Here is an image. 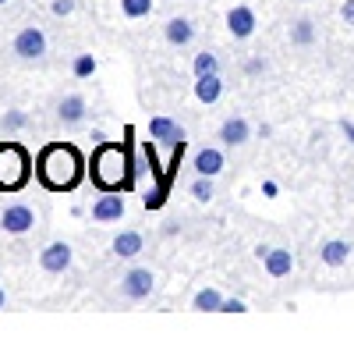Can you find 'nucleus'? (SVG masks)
<instances>
[{"label":"nucleus","instance_id":"f257e3e1","mask_svg":"<svg viewBox=\"0 0 354 341\" xmlns=\"http://www.w3.org/2000/svg\"><path fill=\"white\" fill-rule=\"evenodd\" d=\"M138 164L131 157V142H96L88 160V178L100 192H131Z\"/></svg>","mask_w":354,"mask_h":341},{"label":"nucleus","instance_id":"f03ea898","mask_svg":"<svg viewBox=\"0 0 354 341\" xmlns=\"http://www.w3.org/2000/svg\"><path fill=\"white\" fill-rule=\"evenodd\" d=\"M36 178L50 192H75L85 178V157L71 142H50L36 157Z\"/></svg>","mask_w":354,"mask_h":341},{"label":"nucleus","instance_id":"7ed1b4c3","mask_svg":"<svg viewBox=\"0 0 354 341\" xmlns=\"http://www.w3.org/2000/svg\"><path fill=\"white\" fill-rule=\"evenodd\" d=\"M32 178V157L21 142H0V192H21Z\"/></svg>","mask_w":354,"mask_h":341},{"label":"nucleus","instance_id":"20e7f679","mask_svg":"<svg viewBox=\"0 0 354 341\" xmlns=\"http://www.w3.org/2000/svg\"><path fill=\"white\" fill-rule=\"evenodd\" d=\"M156 292V274L149 267H131L124 277H121V295L131 299V302H142Z\"/></svg>","mask_w":354,"mask_h":341},{"label":"nucleus","instance_id":"39448f33","mask_svg":"<svg viewBox=\"0 0 354 341\" xmlns=\"http://www.w3.org/2000/svg\"><path fill=\"white\" fill-rule=\"evenodd\" d=\"M255 25H259V18H255V11L248 4H234L227 11V33L234 40H252L255 36Z\"/></svg>","mask_w":354,"mask_h":341},{"label":"nucleus","instance_id":"423d86ee","mask_svg":"<svg viewBox=\"0 0 354 341\" xmlns=\"http://www.w3.org/2000/svg\"><path fill=\"white\" fill-rule=\"evenodd\" d=\"M15 53L21 57V61H39V57L46 53V36L39 33L36 25L21 28V33L15 36Z\"/></svg>","mask_w":354,"mask_h":341},{"label":"nucleus","instance_id":"0eeeda50","mask_svg":"<svg viewBox=\"0 0 354 341\" xmlns=\"http://www.w3.org/2000/svg\"><path fill=\"white\" fill-rule=\"evenodd\" d=\"M32 224H36V213L25 203H11L4 213H0V227H4L8 235H25V231H32Z\"/></svg>","mask_w":354,"mask_h":341},{"label":"nucleus","instance_id":"6e6552de","mask_svg":"<svg viewBox=\"0 0 354 341\" xmlns=\"http://www.w3.org/2000/svg\"><path fill=\"white\" fill-rule=\"evenodd\" d=\"M124 192H103L96 203H93V220L96 224H113L124 217Z\"/></svg>","mask_w":354,"mask_h":341},{"label":"nucleus","instance_id":"1a4fd4ad","mask_svg":"<svg viewBox=\"0 0 354 341\" xmlns=\"http://www.w3.org/2000/svg\"><path fill=\"white\" fill-rule=\"evenodd\" d=\"M39 267L46 274H64L71 267V245L68 242H50L43 252H39Z\"/></svg>","mask_w":354,"mask_h":341},{"label":"nucleus","instance_id":"9d476101","mask_svg":"<svg viewBox=\"0 0 354 341\" xmlns=\"http://www.w3.org/2000/svg\"><path fill=\"white\" fill-rule=\"evenodd\" d=\"M262 267H266V274L270 277H290V270H294V252L290 249H283V245H277V249H266L262 252Z\"/></svg>","mask_w":354,"mask_h":341},{"label":"nucleus","instance_id":"9b49d317","mask_svg":"<svg viewBox=\"0 0 354 341\" xmlns=\"http://www.w3.org/2000/svg\"><path fill=\"white\" fill-rule=\"evenodd\" d=\"M195 175H205V178H216L220 170L227 167V157H223V150L220 146H205V150H198L195 153Z\"/></svg>","mask_w":354,"mask_h":341},{"label":"nucleus","instance_id":"f8f14e48","mask_svg":"<svg viewBox=\"0 0 354 341\" xmlns=\"http://www.w3.org/2000/svg\"><path fill=\"white\" fill-rule=\"evenodd\" d=\"M223 146H245V142L252 139V125H248V118H227L223 125H220V135H216Z\"/></svg>","mask_w":354,"mask_h":341},{"label":"nucleus","instance_id":"ddd939ff","mask_svg":"<svg viewBox=\"0 0 354 341\" xmlns=\"http://www.w3.org/2000/svg\"><path fill=\"white\" fill-rule=\"evenodd\" d=\"M351 242L347 238H326L319 245V263H326V267H344L351 260Z\"/></svg>","mask_w":354,"mask_h":341},{"label":"nucleus","instance_id":"4468645a","mask_svg":"<svg viewBox=\"0 0 354 341\" xmlns=\"http://www.w3.org/2000/svg\"><path fill=\"white\" fill-rule=\"evenodd\" d=\"M163 36H167L170 46H188V43L195 40V25H192L188 18H170V21L163 25Z\"/></svg>","mask_w":354,"mask_h":341},{"label":"nucleus","instance_id":"2eb2a0df","mask_svg":"<svg viewBox=\"0 0 354 341\" xmlns=\"http://www.w3.org/2000/svg\"><path fill=\"white\" fill-rule=\"evenodd\" d=\"M220 96H223L220 71H216V75H198V78H195V100H198V103L209 107V103H216Z\"/></svg>","mask_w":354,"mask_h":341},{"label":"nucleus","instance_id":"dca6fc26","mask_svg":"<svg viewBox=\"0 0 354 341\" xmlns=\"http://www.w3.org/2000/svg\"><path fill=\"white\" fill-rule=\"evenodd\" d=\"M149 139H156V142H170V146H174V142H181V139H185V128L160 114V118L149 121Z\"/></svg>","mask_w":354,"mask_h":341},{"label":"nucleus","instance_id":"f3484780","mask_svg":"<svg viewBox=\"0 0 354 341\" xmlns=\"http://www.w3.org/2000/svg\"><path fill=\"white\" fill-rule=\"evenodd\" d=\"M57 118H61L64 125H78V121L85 118V100H82L78 93L64 96L61 103H57Z\"/></svg>","mask_w":354,"mask_h":341},{"label":"nucleus","instance_id":"a211bd4d","mask_svg":"<svg viewBox=\"0 0 354 341\" xmlns=\"http://www.w3.org/2000/svg\"><path fill=\"white\" fill-rule=\"evenodd\" d=\"M142 242H145L142 231H121V235L113 238V252L121 256V260H131V256L142 252Z\"/></svg>","mask_w":354,"mask_h":341},{"label":"nucleus","instance_id":"6ab92c4d","mask_svg":"<svg viewBox=\"0 0 354 341\" xmlns=\"http://www.w3.org/2000/svg\"><path fill=\"white\" fill-rule=\"evenodd\" d=\"M290 43L294 46H312L315 43V21L312 18H298L290 25Z\"/></svg>","mask_w":354,"mask_h":341},{"label":"nucleus","instance_id":"aec40b11","mask_svg":"<svg viewBox=\"0 0 354 341\" xmlns=\"http://www.w3.org/2000/svg\"><path fill=\"white\" fill-rule=\"evenodd\" d=\"M220 306H223V295L216 288H202L192 299V309H198V313H220Z\"/></svg>","mask_w":354,"mask_h":341},{"label":"nucleus","instance_id":"412c9836","mask_svg":"<svg viewBox=\"0 0 354 341\" xmlns=\"http://www.w3.org/2000/svg\"><path fill=\"white\" fill-rule=\"evenodd\" d=\"M192 71H195V78H198V75H216V71H220V61H216V53H209V50L195 53V61H192Z\"/></svg>","mask_w":354,"mask_h":341},{"label":"nucleus","instance_id":"4be33fe9","mask_svg":"<svg viewBox=\"0 0 354 341\" xmlns=\"http://www.w3.org/2000/svg\"><path fill=\"white\" fill-rule=\"evenodd\" d=\"M121 15L124 18H149L153 15V0H121Z\"/></svg>","mask_w":354,"mask_h":341},{"label":"nucleus","instance_id":"5701e85b","mask_svg":"<svg viewBox=\"0 0 354 341\" xmlns=\"http://www.w3.org/2000/svg\"><path fill=\"white\" fill-rule=\"evenodd\" d=\"M71 71H75V78H88V75H96V57H93V53H78Z\"/></svg>","mask_w":354,"mask_h":341},{"label":"nucleus","instance_id":"b1692460","mask_svg":"<svg viewBox=\"0 0 354 341\" xmlns=\"http://www.w3.org/2000/svg\"><path fill=\"white\" fill-rule=\"evenodd\" d=\"M192 195L198 199V203H209V199H213V178L198 175V178L192 182Z\"/></svg>","mask_w":354,"mask_h":341},{"label":"nucleus","instance_id":"393cba45","mask_svg":"<svg viewBox=\"0 0 354 341\" xmlns=\"http://www.w3.org/2000/svg\"><path fill=\"white\" fill-rule=\"evenodd\" d=\"M220 313H248V302L245 299H223Z\"/></svg>","mask_w":354,"mask_h":341},{"label":"nucleus","instance_id":"a878e982","mask_svg":"<svg viewBox=\"0 0 354 341\" xmlns=\"http://www.w3.org/2000/svg\"><path fill=\"white\" fill-rule=\"evenodd\" d=\"M75 11V0H53V15H71Z\"/></svg>","mask_w":354,"mask_h":341},{"label":"nucleus","instance_id":"bb28decb","mask_svg":"<svg viewBox=\"0 0 354 341\" xmlns=\"http://www.w3.org/2000/svg\"><path fill=\"white\" fill-rule=\"evenodd\" d=\"M340 18H344V25H354V0H344V8H340Z\"/></svg>","mask_w":354,"mask_h":341},{"label":"nucleus","instance_id":"cd10ccee","mask_svg":"<svg viewBox=\"0 0 354 341\" xmlns=\"http://www.w3.org/2000/svg\"><path fill=\"white\" fill-rule=\"evenodd\" d=\"M245 71L248 75H259V71H266V61H262V57H252V61L245 64Z\"/></svg>","mask_w":354,"mask_h":341},{"label":"nucleus","instance_id":"c85d7f7f","mask_svg":"<svg viewBox=\"0 0 354 341\" xmlns=\"http://www.w3.org/2000/svg\"><path fill=\"white\" fill-rule=\"evenodd\" d=\"M21 125H25V114L11 110V114H8V128H21Z\"/></svg>","mask_w":354,"mask_h":341},{"label":"nucleus","instance_id":"c756f323","mask_svg":"<svg viewBox=\"0 0 354 341\" xmlns=\"http://www.w3.org/2000/svg\"><path fill=\"white\" fill-rule=\"evenodd\" d=\"M340 128H344V135L351 139V146H354V121H340Z\"/></svg>","mask_w":354,"mask_h":341},{"label":"nucleus","instance_id":"7c9ffc66","mask_svg":"<svg viewBox=\"0 0 354 341\" xmlns=\"http://www.w3.org/2000/svg\"><path fill=\"white\" fill-rule=\"evenodd\" d=\"M0 309H4V288H0Z\"/></svg>","mask_w":354,"mask_h":341},{"label":"nucleus","instance_id":"2f4dec72","mask_svg":"<svg viewBox=\"0 0 354 341\" xmlns=\"http://www.w3.org/2000/svg\"><path fill=\"white\" fill-rule=\"evenodd\" d=\"M0 4H8V0H0Z\"/></svg>","mask_w":354,"mask_h":341}]
</instances>
